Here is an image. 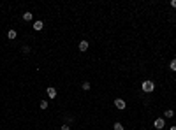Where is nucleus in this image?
Here are the masks:
<instances>
[{
  "label": "nucleus",
  "instance_id": "0eeeda50",
  "mask_svg": "<svg viewBox=\"0 0 176 130\" xmlns=\"http://www.w3.org/2000/svg\"><path fill=\"white\" fill-rule=\"evenodd\" d=\"M32 16H34V14H32V12H28V11L23 12V19H25V21H32Z\"/></svg>",
  "mask_w": 176,
  "mask_h": 130
},
{
  "label": "nucleus",
  "instance_id": "6e6552de",
  "mask_svg": "<svg viewBox=\"0 0 176 130\" xmlns=\"http://www.w3.org/2000/svg\"><path fill=\"white\" fill-rule=\"evenodd\" d=\"M16 35H18L16 30H9V32H7V37H9V39H16Z\"/></svg>",
  "mask_w": 176,
  "mask_h": 130
},
{
  "label": "nucleus",
  "instance_id": "423d86ee",
  "mask_svg": "<svg viewBox=\"0 0 176 130\" xmlns=\"http://www.w3.org/2000/svg\"><path fill=\"white\" fill-rule=\"evenodd\" d=\"M88 49V42L86 41H81L79 42V51H86Z\"/></svg>",
  "mask_w": 176,
  "mask_h": 130
},
{
  "label": "nucleus",
  "instance_id": "7ed1b4c3",
  "mask_svg": "<svg viewBox=\"0 0 176 130\" xmlns=\"http://www.w3.org/2000/svg\"><path fill=\"white\" fill-rule=\"evenodd\" d=\"M115 106H116V109H125V106H127V104H125V100H123V99H116V100H115Z\"/></svg>",
  "mask_w": 176,
  "mask_h": 130
},
{
  "label": "nucleus",
  "instance_id": "4468645a",
  "mask_svg": "<svg viewBox=\"0 0 176 130\" xmlns=\"http://www.w3.org/2000/svg\"><path fill=\"white\" fill-rule=\"evenodd\" d=\"M23 53H25V55L30 53V47H28V46H23Z\"/></svg>",
  "mask_w": 176,
  "mask_h": 130
},
{
  "label": "nucleus",
  "instance_id": "f257e3e1",
  "mask_svg": "<svg viewBox=\"0 0 176 130\" xmlns=\"http://www.w3.org/2000/svg\"><path fill=\"white\" fill-rule=\"evenodd\" d=\"M141 88H143V91H146V93H152L153 90H155V83L150 81V79H146V81H143Z\"/></svg>",
  "mask_w": 176,
  "mask_h": 130
},
{
  "label": "nucleus",
  "instance_id": "ddd939ff",
  "mask_svg": "<svg viewBox=\"0 0 176 130\" xmlns=\"http://www.w3.org/2000/svg\"><path fill=\"white\" fill-rule=\"evenodd\" d=\"M113 128H115V130H123V125H122V123H118V121H116V123H115V127H113Z\"/></svg>",
  "mask_w": 176,
  "mask_h": 130
},
{
  "label": "nucleus",
  "instance_id": "20e7f679",
  "mask_svg": "<svg viewBox=\"0 0 176 130\" xmlns=\"http://www.w3.org/2000/svg\"><path fill=\"white\" fill-rule=\"evenodd\" d=\"M46 95L49 97V99H55V97H56V90L53 88V86H49V88L46 90Z\"/></svg>",
  "mask_w": 176,
  "mask_h": 130
},
{
  "label": "nucleus",
  "instance_id": "9d476101",
  "mask_svg": "<svg viewBox=\"0 0 176 130\" xmlns=\"http://www.w3.org/2000/svg\"><path fill=\"white\" fill-rule=\"evenodd\" d=\"M169 67H171V71H174V72H176V58H173V60H171Z\"/></svg>",
  "mask_w": 176,
  "mask_h": 130
},
{
  "label": "nucleus",
  "instance_id": "9b49d317",
  "mask_svg": "<svg viewBox=\"0 0 176 130\" xmlns=\"http://www.w3.org/2000/svg\"><path fill=\"white\" fill-rule=\"evenodd\" d=\"M81 88L85 90V91H88V90H90V83H88V81H85V83L81 84Z\"/></svg>",
  "mask_w": 176,
  "mask_h": 130
},
{
  "label": "nucleus",
  "instance_id": "39448f33",
  "mask_svg": "<svg viewBox=\"0 0 176 130\" xmlns=\"http://www.w3.org/2000/svg\"><path fill=\"white\" fill-rule=\"evenodd\" d=\"M42 28H44V23H42V21H35L34 23V30L35 32H41Z\"/></svg>",
  "mask_w": 176,
  "mask_h": 130
},
{
  "label": "nucleus",
  "instance_id": "f03ea898",
  "mask_svg": "<svg viewBox=\"0 0 176 130\" xmlns=\"http://www.w3.org/2000/svg\"><path fill=\"white\" fill-rule=\"evenodd\" d=\"M153 127H155L157 130H162V128L165 127V121H164V118H157L155 121H153Z\"/></svg>",
  "mask_w": 176,
  "mask_h": 130
},
{
  "label": "nucleus",
  "instance_id": "dca6fc26",
  "mask_svg": "<svg viewBox=\"0 0 176 130\" xmlns=\"http://www.w3.org/2000/svg\"><path fill=\"white\" fill-rule=\"evenodd\" d=\"M171 7H173V9L176 7V0H171Z\"/></svg>",
  "mask_w": 176,
  "mask_h": 130
},
{
  "label": "nucleus",
  "instance_id": "f8f14e48",
  "mask_svg": "<svg viewBox=\"0 0 176 130\" xmlns=\"http://www.w3.org/2000/svg\"><path fill=\"white\" fill-rule=\"evenodd\" d=\"M39 107H41V109H48V100H41Z\"/></svg>",
  "mask_w": 176,
  "mask_h": 130
},
{
  "label": "nucleus",
  "instance_id": "1a4fd4ad",
  "mask_svg": "<svg viewBox=\"0 0 176 130\" xmlns=\"http://www.w3.org/2000/svg\"><path fill=\"white\" fill-rule=\"evenodd\" d=\"M164 116H165V118H173V116H174L173 109H167V111H164Z\"/></svg>",
  "mask_w": 176,
  "mask_h": 130
},
{
  "label": "nucleus",
  "instance_id": "f3484780",
  "mask_svg": "<svg viewBox=\"0 0 176 130\" xmlns=\"http://www.w3.org/2000/svg\"><path fill=\"white\" fill-rule=\"evenodd\" d=\"M169 130H176V127H171V128H169Z\"/></svg>",
  "mask_w": 176,
  "mask_h": 130
},
{
  "label": "nucleus",
  "instance_id": "2eb2a0df",
  "mask_svg": "<svg viewBox=\"0 0 176 130\" xmlns=\"http://www.w3.org/2000/svg\"><path fill=\"white\" fill-rule=\"evenodd\" d=\"M60 130H70V127H69V125H62V128H60Z\"/></svg>",
  "mask_w": 176,
  "mask_h": 130
}]
</instances>
